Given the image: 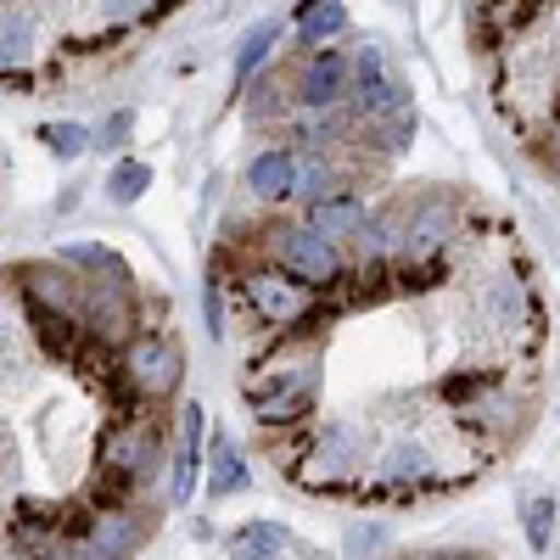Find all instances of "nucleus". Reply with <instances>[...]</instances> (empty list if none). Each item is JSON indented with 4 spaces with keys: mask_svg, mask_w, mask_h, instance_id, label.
I'll use <instances>...</instances> for the list:
<instances>
[{
    "mask_svg": "<svg viewBox=\"0 0 560 560\" xmlns=\"http://www.w3.org/2000/svg\"><path fill=\"white\" fill-rule=\"evenodd\" d=\"M319 348L314 342H298L292 331L280 337V353L264 359L253 376H247V409L264 432L275 427H303V420L314 415V398H319Z\"/></svg>",
    "mask_w": 560,
    "mask_h": 560,
    "instance_id": "f257e3e1",
    "label": "nucleus"
},
{
    "mask_svg": "<svg viewBox=\"0 0 560 560\" xmlns=\"http://www.w3.org/2000/svg\"><path fill=\"white\" fill-rule=\"evenodd\" d=\"M477 319L499 337L504 353H522L527 364L538 359V348H544V337H549L538 287H533V275L516 269V264L482 269V280H477Z\"/></svg>",
    "mask_w": 560,
    "mask_h": 560,
    "instance_id": "f03ea898",
    "label": "nucleus"
},
{
    "mask_svg": "<svg viewBox=\"0 0 560 560\" xmlns=\"http://www.w3.org/2000/svg\"><path fill=\"white\" fill-rule=\"evenodd\" d=\"M370 459H376V448H370V432L359 420H325L303 438L298 459H287V471L308 493H353Z\"/></svg>",
    "mask_w": 560,
    "mask_h": 560,
    "instance_id": "7ed1b4c3",
    "label": "nucleus"
},
{
    "mask_svg": "<svg viewBox=\"0 0 560 560\" xmlns=\"http://www.w3.org/2000/svg\"><path fill=\"white\" fill-rule=\"evenodd\" d=\"M236 303H242L258 325L280 331V337H287L292 325H325V319H337V308L325 303L319 287H308L303 275H292L287 264H275V258L242 269V280H236Z\"/></svg>",
    "mask_w": 560,
    "mask_h": 560,
    "instance_id": "20e7f679",
    "label": "nucleus"
},
{
    "mask_svg": "<svg viewBox=\"0 0 560 560\" xmlns=\"http://www.w3.org/2000/svg\"><path fill=\"white\" fill-rule=\"evenodd\" d=\"M454 477L443 471V459L420 443V438H393L382 454H376V471L359 477V499H420V493H438L448 488Z\"/></svg>",
    "mask_w": 560,
    "mask_h": 560,
    "instance_id": "39448f33",
    "label": "nucleus"
},
{
    "mask_svg": "<svg viewBox=\"0 0 560 560\" xmlns=\"http://www.w3.org/2000/svg\"><path fill=\"white\" fill-rule=\"evenodd\" d=\"M269 258L287 264L292 275H303L308 287H319V292L342 287V275H348V264L337 253V236H325L319 224H280V230H269Z\"/></svg>",
    "mask_w": 560,
    "mask_h": 560,
    "instance_id": "423d86ee",
    "label": "nucleus"
},
{
    "mask_svg": "<svg viewBox=\"0 0 560 560\" xmlns=\"http://www.w3.org/2000/svg\"><path fill=\"white\" fill-rule=\"evenodd\" d=\"M124 376H129V387H135V398L140 404H163V398H174L179 393V348H174V337L168 331H140L124 342Z\"/></svg>",
    "mask_w": 560,
    "mask_h": 560,
    "instance_id": "0eeeda50",
    "label": "nucleus"
},
{
    "mask_svg": "<svg viewBox=\"0 0 560 560\" xmlns=\"http://www.w3.org/2000/svg\"><path fill=\"white\" fill-rule=\"evenodd\" d=\"M147 533H152V510H140V499H124L113 510H96L79 555H135Z\"/></svg>",
    "mask_w": 560,
    "mask_h": 560,
    "instance_id": "6e6552de",
    "label": "nucleus"
},
{
    "mask_svg": "<svg viewBox=\"0 0 560 560\" xmlns=\"http://www.w3.org/2000/svg\"><path fill=\"white\" fill-rule=\"evenodd\" d=\"M353 79H359V113L364 118H387V113L409 107V90L387 73V57L376 45H359L353 51Z\"/></svg>",
    "mask_w": 560,
    "mask_h": 560,
    "instance_id": "1a4fd4ad",
    "label": "nucleus"
},
{
    "mask_svg": "<svg viewBox=\"0 0 560 560\" xmlns=\"http://www.w3.org/2000/svg\"><path fill=\"white\" fill-rule=\"evenodd\" d=\"M348 84H353V62H348V57L314 51V57H303V68H298L292 96H298V107H342Z\"/></svg>",
    "mask_w": 560,
    "mask_h": 560,
    "instance_id": "9d476101",
    "label": "nucleus"
},
{
    "mask_svg": "<svg viewBox=\"0 0 560 560\" xmlns=\"http://www.w3.org/2000/svg\"><path fill=\"white\" fill-rule=\"evenodd\" d=\"M197 477H202V404L179 409V448H174V471H168V499L191 504Z\"/></svg>",
    "mask_w": 560,
    "mask_h": 560,
    "instance_id": "9b49d317",
    "label": "nucleus"
},
{
    "mask_svg": "<svg viewBox=\"0 0 560 560\" xmlns=\"http://www.w3.org/2000/svg\"><path fill=\"white\" fill-rule=\"evenodd\" d=\"M298 152L292 147H264L253 163H247V191L258 197V202H287V197H298Z\"/></svg>",
    "mask_w": 560,
    "mask_h": 560,
    "instance_id": "f8f14e48",
    "label": "nucleus"
},
{
    "mask_svg": "<svg viewBox=\"0 0 560 560\" xmlns=\"http://www.w3.org/2000/svg\"><path fill=\"white\" fill-rule=\"evenodd\" d=\"M308 224H319L325 236H337V242H359V236H364V224H370V208H364L359 191H337V197L314 202Z\"/></svg>",
    "mask_w": 560,
    "mask_h": 560,
    "instance_id": "ddd939ff",
    "label": "nucleus"
},
{
    "mask_svg": "<svg viewBox=\"0 0 560 560\" xmlns=\"http://www.w3.org/2000/svg\"><path fill=\"white\" fill-rule=\"evenodd\" d=\"M292 135H298V147H308V152H331V147H342V140L353 135V118L342 107H303Z\"/></svg>",
    "mask_w": 560,
    "mask_h": 560,
    "instance_id": "4468645a",
    "label": "nucleus"
},
{
    "mask_svg": "<svg viewBox=\"0 0 560 560\" xmlns=\"http://www.w3.org/2000/svg\"><path fill=\"white\" fill-rule=\"evenodd\" d=\"M342 28H348L342 0H303L298 7V39L303 45H325V39H337Z\"/></svg>",
    "mask_w": 560,
    "mask_h": 560,
    "instance_id": "2eb2a0df",
    "label": "nucleus"
},
{
    "mask_svg": "<svg viewBox=\"0 0 560 560\" xmlns=\"http://www.w3.org/2000/svg\"><path fill=\"white\" fill-rule=\"evenodd\" d=\"M275 45H280V23H258V28L242 39V51H236V90H247V84H253V73L269 62Z\"/></svg>",
    "mask_w": 560,
    "mask_h": 560,
    "instance_id": "dca6fc26",
    "label": "nucleus"
},
{
    "mask_svg": "<svg viewBox=\"0 0 560 560\" xmlns=\"http://www.w3.org/2000/svg\"><path fill=\"white\" fill-rule=\"evenodd\" d=\"M253 477H247V459L236 454V443H213V471H208V493L224 499V493H242Z\"/></svg>",
    "mask_w": 560,
    "mask_h": 560,
    "instance_id": "f3484780",
    "label": "nucleus"
},
{
    "mask_svg": "<svg viewBox=\"0 0 560 560\" xmlns=\"http://www.w3.org/2000/svg\"><path fill=\"white\" fill-rule=\"evenodd\" d=\"M230 549H236V555H287L292 533L275 527V522H247V527L230 533Z\"/></svg>",
    "mask_w": 560,
    "mask_h": 560,
    "instance_id": "a211bd4d",
    "label": "nucleus"
},
{
    "mask_svg": "<svg viewBox=\"0 0 560 560\" xmlns=\"http://www.w3.org/2000/svg\"><path fill=\"white\" fill-rule=\"evenodd\" d=\"M370 135H376V147L393 158V152H404L409 140H415V107H398V113H387V118H370Z\"/></svg>",
    "mask_w": 560,
    "mask_h": 560,
    "instance_id": "6ab92c4d",
    "label": "nucleus"
},
{
    "mask_svg": "<svg viewBox=\"0 0 560 560\" xmlns=\"http://www.w3.org/2000/svg\"><path fill=\"white\" fill-rule=\"evenodd\" d=\"M147 185H152V168L135 163V158H124V163L113 168V179H107V191H113L118 208H129V202H140V191H147Z\"/></svg>",
    "mask_w": 560,
    "mask_h": 560,
    "instance_id": "aec40b11",
    "label": "nucleus"
},
{
    "mask_svg": "<svg viewBox=\"0 0 560 560\" xmlns=\"http://www.w3.org/2000/svg\"><path fill=\"white\" fill-rule=\"evenodd\" d=\"M28 51H34V18H28L23 7H12V12H7V73L23 68Z\"/></svg>",
    "mask_w": 560,
    "mask_h": 560,
    "instance_id": "412c9836",
    "label": "nucleus"
},
{
    "mask_svg": "<svg viewBox=\"0 0 560 560\" xmlns=\"http://www.w3.org/2000/svg\"><path fill=\"white\" fill-rule=\"evenodd\" d=\"M298 197H308V208L325 202V197H337V174L325 168V152H314V163L298 168Z\"/></svg>",
    "mask_w": 560,
    "mask_h": 560,
    "instance_id": "4be33fe9",
    "label": "nucleus"
},
{
    "mask_svg": "<svg viewBox=\"0 0 560 560\" xmlns=\"http://www.w3.org/2000/svg\"><path fill=\"white\" fill-rule=\"evenodd\" d=\"M522 527H527V544H533V549H549L555 504H549V499H527V504H522Z\"/></svg>",
    "mask_w": 560,
    "mask_h": 560,
    "instance_id": "5701e85b",
    "label": "nucleus"
},
{
    "mask_svg": "<svg viewBox=\"0 0 560 560\" xmlns=\"http://www.w3.org/2000/svg\"><path fill=\"white\" fill-rule=\"evenodd\" d=\"M39 140H45V147H51L62 163H73V158L84 152V140H90V135H84L79 124H45V129H39Z\"/></svg>",
    "mask_w": 560,
    "mask_h": 560,
    "instance_id": "b1692460",
    "label": "nucleus"
},
{
    "mask_svg": "<svg viewBox=\"0 0 560 560\" xmlns=\"http://www.w3.org/2000/svg\"><path fill=\"white\" fill-rule=\"evenodd\" d=\"M202 314H208V337L219 342L224 337V275L219 269L208 275V287H202Z\"/></svg>",
    "mask_w": 560,
    "mask_h": 560,
    "instance_id": "393cba45",
    "label": "nucleus"
},
{
    "mask_svg": "<svg viewBox=\"0 0 560 560\" xmlns=\"http://www.w3.org/2000/svg\"><path fill=\"white\" fill-rule=\"evenodd\" d=\"M129 124H135L129 113H113V118H107V129H102V147H118V140L129 135Z\"/></svg>",
    "mask_w": 560,
    "mask_h": 560,
    "instance_id": "a878e982",
    "label": "nucleus"
},
{
    "mask_svg": "<svg viewBox=\"0 0 560 560\" xmlns=\"http://www.w3.org/2000/svg\"><path fill=\"white\" fill-rule=\"evenodd\" d=\"M549 168L560 174V129H555V140H549Z\"/></svg>",
    "mask_w": 560,
    "mask_h": 560,
    "instance_id": "bb28decb",
    "label": "nucleus"
}]
</instances>
